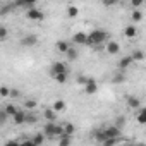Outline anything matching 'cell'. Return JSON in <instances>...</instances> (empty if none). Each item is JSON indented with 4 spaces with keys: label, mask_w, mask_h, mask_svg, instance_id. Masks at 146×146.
<instances>
[{
    "label": "cell",
    "mask_w": 146,
    "mask_h": 146,
    "mask_svg": "<svg viewBox=\"0 0 146 146\" xmlns=\"http://www.w3.org/2000/svg\"><path fill=\"white\" fill-rule=\"evenodd\" d=\"M108 41V33L103 31V29H93L91 33H88V38H86V43L88 45H102Z\"/></svg>",
    "instance_id": "cell-1"
},
{
    "label": "cell",
    "mask_w": 146,
    "mask_h": 146,
    "mask_svg": "<svg viewBox=\"0 0 146 146\" xmlns=\"http://www.w3.org/2000/svg\"><path fill=\"white\" fill-rule=\"evenodd\" d=\"M64 132H62V125L55 124V122H46L45 127H43V136L45 137H60Z\"/></svg>",
    "instance_id": "cell-2"
},
{
    "label": "cell",
    "mask_w": 146,
    "mask_h": 146,
    "mask_svg": "<svg viewBox=\"0 0 146 146\" xmlns=\"http://www.w3.org/2000/svg\"><path fill=\"white\" fill-rule=\"evenodd\" d=\"M103 131V137L105 139H119L120 137V129L119 127H115V125H110V127H105V129H102Z\"/></svg>",
    "instance_id": "cell-3"
},
{
    "label": "cell",
    "mask_w": 146,
    "mask_h": 146,
    "mask_svg": "<svg viewBox=\"0 0 146 146\" xmlns=\"http://www.w3.org/2000/svg\"><path fill=\"white\" fill-rule=\"evenodd\" d=\"M26 17H28L29 21H43L45 14H43V11H40L38 7H33V9L26 11Z\"/></svg>",
    "instance_id": "cell-4"
},
{
    "label": "cell",
    "mask_w": 146,
    "mask_h": 146,
    "mask_svg": "<svg viewBox=\"0 0 146 146\" xmlns=\"http://www.w3.org/2000/svg\"><path fill=\"white\" fill-rule=\"evenodd\" d=\"M64 72H67V65L64 62H53L52 67H50V76H57V74H64Z\"/></svg>",
    "instance_id": "cell-5"
},
{
    "label": "cell",
    "mask_w": 146,
    "mask_h": 146,
    "mask_svg": "<svg viewBox=\"0 0 146 146\" xmlns=\"http://www.w3.org/2000/svg\"><path fill=\"white\" fill-rule=\"evenodd\" d=\"M105 50H107V53H108V55H117V53L120 52V45H119V41L108 40V41H107V46H105Z\"/></svg>",
    "instance_id": "cell-6"
},
{
    "label": "cell",
    "mask_w": 146,
    "mask_h": 146,
    "mask_svg": "<svg viewBox=\"0 0 146 146\" xmlns=\"http://www.w3.org/2000/svg\"><path fill=\"white\" fill-rule=\"evenodd\" d=\"M84 91H86V95H95V93L98 91V83H96V79L88 78V83L84 84Z\"/></svg>",
    "instance_id": "cell-7"
},
{
    "label": "cell",
    "mask_w": 146,
    "mask_h": 146,
    "mask_svg": "<svg viewBox=\"0 0 146 146\" xmlns=\"http://www.w3.org/2000/svg\"><path fill=\"white\" fill-rule=\"evenodd\" d=\"M38 43V36L36 35H28V36H24L23 40H21V45L23 46H33V45H36Z\"/></svg>",
    "instance_id": "cell-8"
},
{
    "label": "cell",
    "mask_w": 146,
    "mask_h": 146,
    "mask_svg": "<svg viewBox=\"0 0 146 146\" xmlns=\"http://www.w3.org/2000/svg\"><path fill=\"white\" fill-rule=\"evenodd\" d=\"M131 64H132V58H131V55H125V57H122V58L119 60V65H117V67H119V70H120V72H124V70H125V69H127Z\"/></svg>",
    "instance_id": "cell-9"
},
{
    "label": "cell",
    "mask_w": 146,
    "mask_h": 146,
    "mask_svg": "<svg viewBox=\"0 0 146 146\" xmlns=\"http://www.w3.org/2000/svg\"><path fill=\"white\" fill-rule=\"evenodd\" d=\"M26 117H28L26 110H17V112L14 113L12 120H14V124H24V122H26Z\"/></svg>",
    "instance_id": "cell-10"
},
{
    "label": "cell",
    "mask_w": 146,
    "mask_h": 146,
    "mask_svg": "<svg viewBox=\"0 0 146 146\" xmlns=\"http://www.w3.org/2000/svg\"><path fill=\"white\" fill-rule=\"evenodd\" d=\"M14 7H23V9H33L36 7V2H33V0H17V2L14 4Z\"/></svg>",
    "instance_id": "cell-11"
},
{
    "label": "cell",
    "mask_w": 146,
    "mask_h": 146,
    "mask_svg": "<svg viewBox=\"0 0 146 146\" xmlns=\"http://www.w3.org/2000/svg\"><path fill=\"white\" fill-rule=\"evenodd\" d=\"M86 38H88V33L79 31V33H76L74 36H72V41L78 43V45H86Z\"/></svg>",
    "instance_id": "cell-12"
},
{
    "label": "cell",
    "mask_w": 146,
    "mask_h": 146,
    "mask_svg": "<svg viewBox=\"0 0 146 146\" xmlns=\"http://www.w3.org/2000/svg\"><path fill=\"white\" fill-rule=\"evenodd\" d=\"M136 35H137V29H136V28H134L132 24L125 26V29H124V36H125V38L132 40V38H136Z\"/></svg>",
    "instance_id": "cell-13"
},
{
    "label": "cell",
    "mask_w": 146,
    "mask_h": 146,
    "mask_svg": "<svg viewBox=\"0 0 146 146\" xmlns=\"http://www.w3.org/2000/svg\"><path fill=\"white\" fill-rule=\"evenodd\" d=\"M127 107H131L132 110L141 108V102H139V98H136V96H127Z\"/></svg>",
    "instance_id": "cell-14"
},
{
    "label": "cell",
    "mask_w": 146,
    "mask_h": 146,
    "mask_svg": "<svg viewBox=\"0 0 146 146\" xmlns=\"http://www.w3.org/2000/svg\"><path fill=\"white\" fill-rule=\"evenodd\" d=\"M69 48H70L69 41H64V40H58V41H57V50H58L60 53H64V55H65Z\"/></svg>",
    "instance_id": "cell-15"
},
{
    "label": "cell",
    "mask_w": 146,
    "mask_h": 146,
    "mask_svg": "<svg viewBox=\"0 0 146 146\" xmlns=\"http://www.w3.org/2000/svg\"><path fill=\"white\" fill-rule=\"evenodd\" d=\"M65 108H67V103H65L64 100H57V102L53 103V107H52V110H53L55 113H57V112H64Z\"/></svg>",
    "instance_id": "cell-16"
},
{
    "label": "cell",
    "mask_w": 146,
    "mask_h": 146,
    "mask_svg": "<svg viewBox=\"0 0 146 146\" xmlns=\"http://www.w3.org/2000/svg\"><path fill=\"white\" fill-rule=\"evenodd\" d=\"M74 131H76V127L72 125L70 122H65V124L62 125V132H64L65 136H70V137H72V134H74Z\"/></svg>",
    "instance_id": "cell-17"
},
{
    "label": "cell",
    "mask_w": 146,
    "mask_h": 146,
    "mask_svg": "<svg viewBox=\"0 0 146 146\" xmlns=\"http://www.w3.org/2000/svg\"><path fill=\"white\" fill-rule=\"evenodd\" d=\"M43 117H45L48 122H55V119H57V113H55L52 108H46V110L43 112Z\"/></svg>",
    "instance_id": "cell-18"
},
{
    "label": "cell",
    "mask_w": 146,
    "mask_h": 146,
    "mask_svg": "<svg viewBox=\"0 0 146 146\" xmlns=\"http://www.w3.org/2000/svg\"><path fill=\"white\" fill-rule=\"evenodd\" d=\"M17 110H19V108H17L16 105H12V103H11V105H7V107L4 108V112L7 113V117H14V113H16Z\"/></svg>",
    "instance_id": "cell-19"
},
{
    "label": "cell",
    "mask_w": 146,
    "mask_h": 146,
    "mask_svg": "<svg viewBox=\"0 0 146 146\" xmlns=\"http://www.w3.org/2000/svg\"><path fill=\"white\" fill-rule=\"evenodd\" d=\"M137 122L139 124H146V108H137Z\"/></svg>",
    "instance_id": "cell-20"
},
{
    "label": "cell",
    "mask_w": 146,
    "mask_h": 146,
    "mask_svg": "<svg viewBox=\"0 0 146 146\" xmlns=\"http://www.w3.org/2000/svg\"><path fill=\"white\" fill-rule=\"evenodd\" d=\"M58 146H70V136L62 134V136L58 137Z\"/></svg>",
    "instance_id": "cell-21"
},
{
    "label": "cell",
    "mask_w": 146,
    "mask_h": 146,
    "mask_svg": "<svg viewBox=\"0 0 146 146\" xmlns=\"http://www.w3.org/2000/svg\"><path fill=\"white\" fill-rule=\"evenodd\" d=\"M67 78H69V76H67V72H64V74H57V76H53V79H55L58 84H65V83H67Z\"/></svg>",
    "instance_id": "cell-22"
},
{
    "label": "cell",
    "mask_w": 146,
    "mask_h": 146,
    "mask_svg": "<svg viewBox=\"0 0 146 146\" xmlns=\"http://www.w3.org/2000/svg\"><path fill=\"white\" fill-rule=\"evenodd\" d=\"M78 14H79V9H78L76 5H69V7H67V16H69V17H76Z\"/></svg>",
    "instance_id": "cell-23"
},
{
    "label": "cell",
    "mask_w": 146,
    "mask_h": 146,
    "mask_svg": "<svg viewBox=\"0 0 146 146\" xmlns=\"http://www.w3.org/2000/svg\"><path fill=\"white\" fill-rule=\"evenodd\" d=\"M31 141H33L36 146H41V144H43V141H45V136H43V132H38V134H36V136H35Z\"/></svg>",
    "instance_id": "cell-24"
},
{
    "label": "cell",
    "mask_w": 146,
    "mask_h": 146,
    "mask_svg": "<svg viewBox=\"0 0 146 146\" xmlns=\"http://www.w3.org/2000/svg\"><path fill=\"white\" fill-rule=\"evenodd\" d=\"M65 55H67V58H69V60H76L79 53H78V50H76V48H69Z\"/></svg>",
    "instance_id": "cell-25"
},
{
    "label": "cell",
    "mask_w": 146,
    "mask_h": 146,
    "mask_svg": "<svg viewBox=\"0 0 146 146\" xmlns=\"http://www.w3.org/2000/svg\"><path fill=\"white\" fill-rule=\"evenodd\" d=\"M131 58H132V62H136V60H143V58H144V53H143V50H136V52H132Z\"/></svg>",
    "instance_id": "cell-26"
},
{
    "label": "cell",
    "mask_w": 146,
    "mask_h": 146,
    "mask_svg": "<svg viewBox=\"0 0 146 146\" xmlns=\"http://www.w3.org/2000/svg\"><path fill=\"white\" fill-rule=\"evenodd\" d=\"M36 105H38L36 100H26L24 102V108L26 110H33V108H36Z\"/></svg>",
    "instance_id": "cell-27"
},
{
    "label": "cell",
    "mask_w": 146,
    "mask_h": 146,
    "mask_svg": "<svg viewBox=\"0 0 146 146\" xmlns=\"http://www.w3.org/2000/svg\"><path fill=\"white\" fill-rule=\"evenodd\" d=\"M14 9V4H7V5H4L2 9H0V16H5L7 12H11Z\"/></svg>",
    "instance_id": "cell-28"
},
{
    "label": "cell",
    "mask_w": 146,
    "mask_h": 146,
    "mask_svg": "<svg viewBox=\"0 0 146 146\" xmlns=\"http://www.w3.org/2000/svg\"><path fill=\"white\" fill-rule=\"evenodd\" d=\"M141 19H143V12H141V11H134V12H132V21L137 23V21H141Z\"/></svg>",
    "instance_id": "cell-29"
},
{
    "label": "cell",
    "mask_w": 146,
    "mask_h": 146,
    "mask_svg": "<svg viewBox=\"0 0 146 146\" xmlns=\"http://www.w3.org/2000/svg\"><path fill=\"white\" fill-rule=\"evenodd\" d=\"M117 141L119 139H105L102 143V146H117Z\"/></svg>",
    "instance_id": "cell-30"
},
{
    "label": "cell",
    "mask_w": 146,
    "mask_h": 146,
    "mask_svg": "<svg viewBox=\"0 0 146 146\" xmlns=\"http://www.w3.org/2000/svg\"><path fill=\"white\" fill-rule=\"evenodd\" d=\"M124 79H125V78H124V74H122V72H120V74L117 72V74L113 76V79H112V81H113V83H124Z\"/></svg>",
    "instance_id": "cell-31"
},
{
    "label": "cell",
    "mask_w": 146,
    "mask_h": 146,
    "mask_svg": "<svg viewBox=\"0 0 146 146\" xmlns=\"http://www.w3.org/2000/svg\"><path fill=\"white\" fill-rule=\"evenodd\" d=\"M9 93H11V90L7 86H0V96H9Z\"/></svg>",
    "instance_id": "cell-32"
},
{
    "label": "cell",
    "mask_w": 146,
    "mask_h": 146,
    "mask_svg": "<svg viewBox=\"0 0 146 146\" xmlns=\"http://www.w3.org/2000/svg\"><path fill=\"white\" fill-rule=\"evenodd\" d=\"M86 83H88V78H86V76H78V84L84 86Z\"/></svg>",
    "instance_id": "cell-33"
},
{
    "label": "cell",
    "mask_w": 146,
    "mask_h": 146,
    "mask_svg": "<svg viewBox=\"0 0 146 146\" xmlns=\"http://www.w3.org/2000/svg\"><path fill=\"white\" fill-rule=\"evenodd\" d=\"M9 117H7V113L4 112V110H0V124H5V120H7Z\"/></svg>",
    "instance_id": "cell-34"
},
{
    "label": "cell",
    "mask_w": 146,
    "mask_h": 146,
    "mask_svg": "<svg viewBox=\"0 0 146 146\" xmlns=\"http://www.w3.org/2000/svg\"><path fill=\"white\" fill-rule=\"evenodd\" d=\"M7 35H9V31H7V28H4V26H2V28H0V40H4V38H5Z\"/></svg>",
    "instance_id": "cell-35"
},
{
    "label": "cell",
    "mask_w": 146,
    "mask_h": 146,
    "mask_svg": "<svg viewBox=\"0 0 146 146\" xmlns=\"http://www.w3.org/2000/svg\"><path fill=\"white\" fill-rule=\"evenodd\" d=\"M124 122H125V119H124V117H119V119H117V120H115V124H117V125H115V127H119V129H120V127H122V125H124Z\"/></svg>",
    "instance_id": "cell-36"
},
{
    "label": "cell",
    "mask_w": 146,
    "mask_h": 146,
    "mask_svg": "<svg viewBox=\"0 0 146 146\" xmlns=\"http://www.w3.org/2000/svg\"><path fill=\"white\" fill-rule=\"evenodd\" d=\"M19 146H36L31 139H26V141H23V143H19Z\"/></svg>",
    "instance_id": "cell-37"
},
{
    "label": "cell",
    "mask_w": 146,
    "mask_h": 146,
    "mask_svg": "<svg viewBox=\"0 0 146 146\" xmlns=\"http://www.w3.org/2000/svg\"><path fill=\"white\" fill-rule=\"evenodd\" d=\"M4 146H19V141H16V139H12V141H7Z\"/></svg>",
    "instance_id": "cell-38"
},
{
    "label": "cell",
    "mask_w": 146,
    "mask_h": 146,
    "mask_svg": "<svg viewBox=\"0 0 146 146\" xmlns=\"http://www.w3.org/2000/svg\"><path fill=\"white\" fill-rule=\"evenodd\" d=\"M9 96H12V98H17V96H19V91H17V90H11Z\"/></svg>",
    "instance_id": "cell-39"
},
{
    "label": "cell",
    "mask_w": 146,
    "mask_h": 146,
    "mask_svg": "<svg viewBox=\"0 0 146 146\" xmlns=\"http://www.w3.org/2000/svg\"><path fill=\"white\" fill-rule=\"evenodd\" d=\"M131 146H143V144H131Z\"/></svg>",
    "instance_id": "cell-40"
},
{
    "label": "cell",
    "mask_w": 146,
    "mask_h": 146,
    "mask_svg": "<svg viewBox=\"0 0 146 146\" xmlns=\"http://www.w3.org/2000/svg\"><path fill=\"white\" fill-rule=\"evenodd\" d=\"M0 28H2V26H0Z\"/></svg>",
    "instance_id": "cell-41"
}]
</instances>
